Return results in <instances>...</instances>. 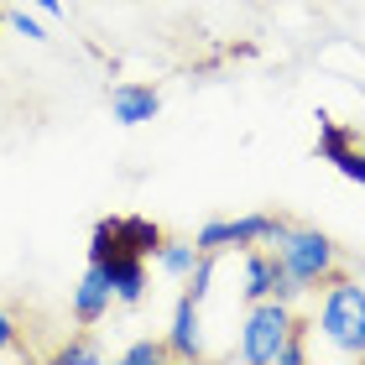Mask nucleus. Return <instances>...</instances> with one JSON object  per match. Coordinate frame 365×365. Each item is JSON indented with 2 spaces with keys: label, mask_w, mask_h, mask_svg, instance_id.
I'll return each mask as SVG.
<instances>
[{
  "label": "nucleus",
  "mask_w": 365,
  "mask_h": 365,
  "mask_svg": "<svg viewBox=\"0 0 365 365\" xmlns=\"http://www.w3.org/2000/svg\"><path fill=\"white\" fill-rule=\"evenodd\" d=\"M157 261H162V272H168V277L182 282V277L193 272V261H198V245H193V240H162Z\"/></svg>",
  "instance_id": "f8f14e48"
},
{
  "label": "nucleus",
  "mask_w": 365,
  "mask_h": 365,
  "mask_svg": "<svg viewBox=\"0 0 365 365\" xmlns=\"http://www.w3.org/2000/svg\"><path fill=\"white\" fill-rule=\"evenodd\" d=\"M319 329L339 355L365 360V287L355 277H329L324 282V303H319Z\"/></svg>",
  "instance_id": "f03ea898"
},
{
  "label": "nucleus",
  "mask_w": 365,
  "mask_h": 365,
  "mask_svg": "<svg viewBox=\"0 0 365 365\" xmlns=\"http://www.w3.org/2000/svg\"><path fill=\"white\" fill-rule=\"evenodd\" d=\"M53 360H58V365H94V360H99V344H94L89 334H78V339L63 344V350H58Z\"/></svg>",
  "instance_id": "dca6fc26"
},
{
  "label": "nucleus",
  "mask_w": 365,
  "mask_h": 365,
  "mask_svg": "<svg viewBox=\"0 0 365 365\" xmlns=\"http://www.w3.org/2000/svg\"><path fill=\"white\" fill-rule=\"evenodd\" d=\"M110 303H115L110 282H105V272L89 261V272L78 277V287H73V324H78V329H94V324L110 313Z\"/></svg>",
  "instance_id": "20e7f679"
},
{
  "label": "nucleus",
  "mask_w": 365,
  "mask_h": 365,
  "mask_svg": "<svg viewBox=\"0 0 365 365\" xmlns=\"http://www.w3.org/2000/svg\"><path fill=\"white\" fill-rule=\"evenodd\" d=\"M303 360H308V324L297 319V329L287 334V344H282V360L277 365H303Z\"/></svg>",
  "instance_id": "a211bd4d"
},
{
  "label": "nucleus",
  "mask_w": 365,
  "mask_h": 365,
  "mask_svg": "<svg viewBox=\"0 0 365 365\" xmlns=\"http://www.w3.org/2000/svg\"><path fill=\"white\" fill-rule=\"evenodd\" d=\"M292 329H297L292 303H282V297H261V303H251L245 329H240V360L245 365H277Z\"/></svg>",
  "instance_id": "7ed1b4c3"
},
{
  "label": "nucleus",
  "mask_w": 365,
  "mask_h": 365,
  "mask_svg": "<svg viewBox=\"0 0 365 365\" xmlns=\"http://www.w3.org/2000/svg\"><path fill=\"white\" fill-rule=\"evenodd\" d=\"M182 282H188V297H193V303H204V297H209V282H214V256H209V251H198L193 272L182 277Z\"/></svg>",
  "instance_id": "2eb2a0df"
},
{
  "label": "nucleus",
  "mask_w": 365,
  "mask_h": 365,
  "mask_svg": "<svg viewBox=\"0 0 365 365\" xmlns=\"http://www.w3.org/2000/svg\"><path fill=\"white\" fill-rule=\"evenodd\" d=\"M157 110H162V94L152 84H115L110 89V115L120 125H146V120H157Z\"/></svg>",
  "instance_id": "423d86ee"
},
{
  "label": "nucleus",
  "mask_w": 365,
  "mask_h": 365,
  "mask_svg": "<svg viewBox=\"0 0 365 365\" xmlns=\"http://www.w3.org/2000/svg\"><path fill=\"white\" fill-rule=\"evenodd\" d=\"M355 141H360V130H350V125H339V120H329V115H319V157H324V162H334L339 152H350Z\"/></svg>",
  "instance_id": "9b49d317"
},
{
  "label": "nucleus",
  "mask_w": 365,
  "mask_h": 365,
  "mask_svg": "<svg viewBox=\"0 0 365 365\" xmlns=\"http://www.w3.org/2000/svg\"><path fill=\"white\" fill-rule=\"evenodd\" d=\"M334 168H339L344 178H350V182H360V188H365V146L355 141L350 152H339V157H334Z\"/></svg>",
  "instance_id": "aec40b11"
},
{
  "label": "nucleus",
  "mask_w": 365,
  "mask_h": 365,
  "mask_svg": "<svg viewBox=\"0 0 365 365\" xmlns=\"http://www.w3.org/2000/svg\"><path fill=\"white\" fill-rule=\"evenodd\" d=\"M21 350V319H16L11 308H0V360Z\"/></svg>",
  "instance_id": "6ab92c4d"
},
{
  "label": "nucleus",
  "mask_w": 365,
  "mask_h": 365,
  "mask_svg": "<svg viewBox=\"0 0 365 365\" xmlns=\"http://www.w3.org/2000/svg\"><path fill=\"white\" fill-rule=\"evenodd\" d=\"M272 277H277L272 251H267V245H251V251H245V303L272 297Z\"/></svg>",
  "instance_id": "9d476101"
},
{
  "label": "nucleus",
  "mask_w": 365,
  "mask_h": 365,
  "mask_svg": "<svg viewBox=\"0 0 365 365\" xmlns=\"http://www.w3.org/2000/svg\"><path fill=\"white\" fill-rule=\"evenodd\" d=\"M110 256H120V220H99L94 225V235H89V261H110Z\"/></svg>",
  "instance_id": "ddd939ff"
},
{
  "label": "nucleus",
  "mask_w": 365,
  "mask_h": 365,
  "mask_svg": "<svg viewBox=\"0 0 365 365\" xmlns=\"http://www.w3.org/2000/svg\"><path fill=\"white\" fill-rule=\"evenodd\" d=\"M267 251L282 261V272H287L303 292H319L329 277H339L344 272V256H339V245L324 235V230H313V225H282L277 230V240L267 245Z\"/></svg>",
  "instance_id": "f257e3e1"
},
{
  "label": "nucleus",
  "mask_w": 365,
  "mask_h": 365,
  "mask_svg": "<svg viewBox=\"0 0 365 365\" xmlns=\"http://www.w3.org/2000/svg\"><path fill=\"white\" fill-rule=\"evenodd\" d=\"M31 6H37L42 16H63V0H31Z\"/></svg>",
  "instance_id": "4be33fe9"
},
{
  "label": "nucleus",
  "mask_w": 365,
  "mask_h": 365,
  "mask_svg": "<svg viewBox=\"0 0 365 365\" xmlns=\"http://www.w3.org/2000/svg\"><path fill=\"white\" fill-rule=\"evenodd\" d=\"M282 225H287L282 214H240V220H230V240H235V251H251V245H272Z\"/></svg>",
  "instance_id": "1a4fd4ad"
},
{
  "label": "nucleus",
  "mask_w": 365,
  "mask_h": 365,
  "mask_svg": "<svg viewBox=\"0 0 365 365\" xmlns=\"http://www.w3.org/2000/svg\"><path fill=\"white\" fill-rule=\"evenodd\" d=\"M198 251H209V256H225V251H235V240H230V220H209L204 230L193 235Z\"/></svg>",
  "instance_id": "4468645a"
},
{
  "label": "nucleus",
  "mask_w": 365,
  "mask_h": 365,
  "mask_svg": "<svg viewBox=\"0 0 365 365\" xmlns=\"http://www.w3.org/2000/svg\"><path fill=\"white\" fill-rule=\"evenodd\" d=\"M11 26H16V31H21V37H26V42H47V26L37 21V16H26V11H16V16H11Z\"/></svg>",
  "instance_id": "412c9836"
},
{
  "label": "nucleus",
  "mask_w": 365,
  "mask_h": 365,
  "mask_svg": "<svg viewBox=\"0 0 365 365\" xmlns=\"http://www.w3.org/2000/svg\"><path fill=\"white\" fill-rule=\"evenodd\" d=\"M162 360H173L168 355V339H136L125 350V365H162Z\"/></svg>",
  "instance_id": "f3484780"
},
{
  "label": "nucleus",
  "mask_w": 365,
  "mask_h": 365,
  "mask_svg": "<svg viewBox=\"0 0 365 365\" xmlns=\"http://www.w3.org/2000/svg\"><path fill=\"white\" fill-rule=\"evenodd\" d=\"M168 355L173 360H198L204 355V329H198V303L188 292L178 297L173 308V324H168Z\"/></svg>",
  "instance_id": "39448f33"
},
{
  "label": "nucleus",
  "mask_w": 365,
  "mask_h": 365,
  "mask_svg": "<svg viewBox=\"0 0 365 365\" xmlns=\"http://www.w3.org/2000/svg\"><path fill=\"white\" fill-rule=\"evenodd\" d=\"M162 240H168V230H162L157 220H146V214H125V220H120V256L152 261L162 251Z\"/></svg>",
  "instance_id": "6e6552de"
},
{
  "label": "nucleus",
  "mask_w": 365,
  "mask_h": 365,
  "mask_svg": "<svg viewBox=\"0 0 365 365\" xmlns=\"http://www.w3.org/2000/svg\"><path fill=\"white\" fill-rule=\"evenodd\" d=\"M99 272H105L115 303H141L146 297V261L141 256H110V261H94Z\"/></svg>",
  "instance_id": "0eeeda50"
}]
</instances>
